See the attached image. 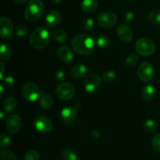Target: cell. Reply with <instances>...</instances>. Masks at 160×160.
Instances as JSON below:
<instances>
[{
	"instance_id": "cell-1",
	"label": "cell",
	"mask_w": 160,
	"mask_h": 160,
	"mask_svg": "<svg viewBox=\"0 0 160 160\" xmlns=\"http://www.w3.org/2000/svg\"><path fill=\"white\" fill-rule=\"evenodd\" d=\"M71 46L78 54L88 56L95 49V41L88 34H78L72 39Z\"/></svg>"
},
{
	"instance_id": "cell-2",
	"label": "cell",
	"mask_w": 160,
	"mask_h": 160,
	"mask_svg": "<svg viewBox=\"0 0 160 160\" xmlns=\"http://www.w3.org/2000/svg\"><path fill=\"white\" fill-rule=\"evenodd\" d=\"M51 34L45 28H36L29 38V43L34 49H43L49 44Z\"/></svg>"
},
{
	"instance_id": "cell-3",
	"label": "cell",
	"mask_w": 160,
	"mask_h": 160,
	"mask_svg": "<svg viewBox=\"0 0 160 160\" xmlns=\"http://www.w3.org/2000/svg\"><path fill=\"white\" fill-rule=\"evenodd\" d=\"M45 8L40 0H31L24 12V17L28 21L34 22L39 20L44 15Z\"/></svg>"
},
{
	"instance_id": "cell-4",
	"label": "cell",
	"mask_w": 160,
	"mask_h": 160,
	"mask_svg": "<svg viewBox=\"0 0 160 160\" xmlns=\"http://www.w3.org/2000/svg\"><path fill=\"white\" fill-rule=\"evenodd\" d=\"M135 49L141 56H149L155 52L156 45L149 38H142L136 42Z\"/></svg>"
},
{
	"instance_id": "cell-5",
	"label": "cell",
	"mask_w": 160,
	"mask_h": 160,
	"mask_svg": "<svg viewBox=\"0 0 160 160\" xmlns=\"http://www.w3.org/2000/svg\"><path fill=\"white\" fill-rule=\"evenodd\" d=\"M22 94L25 99L29 102H35L42 95L38 86L32 82H28L23 85Z\"/></svg>"
},
{
	"instance_id": "cell-6",
	"label": "cell",
	"mask_w": 160,
	"mask_h": 160,
	"mask_svg": "<svg viewBox=\"0 0 160 160\" xmlns=\"http://www.w3.org/2000/svg\"><path fill=\"white\" fill-rule=\"evenodd\" d=\"M75 88L70 83H62L56 88V95L58 98L63 101L70 100L74 96Z\"/></svg>"
},
{
	"instance_id": "cell-7",
	"label": "cell",
	"mask_w": 160,
	"mask_h": 160,
	"mask_svg": "<svg viewBox=\"0 0 160 160\" xmlns=\"http://www.w3.org/2000/svg\"><path fill=\"white\" fill-rule=\"evenodd\" d=\"M138 74L142 81L148 82V81H151L154 78L155 70L150 62H143L139 66Z\"/></svg>"
},
{
	"instance_id": "cell-8",
	"label": "cell",
	"mask_w": 160,
	"mask_h": 160,
	"mask_svg": "<svg viewBox=\"0 0 160 160\" xmlns=\"http://www.w3.org/2000/svg\"><path fill=\"white\" fill-rule=\"evenodd\" d=\"M97 20L100 27L108 29L115 26L117 22V17L112 12H103L98 14Z\"/></svg>"
},
{
	"instance_id": "cell-9",
	"label": "cell",
	"mask_w": 160,
	"mask_h": 160,
	"mask_svg": "<svg viewBox=\"0 0 160 160\" xmlns=\"http://www.w3.org/2000/svg\"><path fill=\"white\" fill-rule=\"evenodd\" d=\"M13 24L9 17H2L0 19V36L2 38L9 39L12 38Z\"/></svg>"
},
{
	"instance_id": "cell-10",
	"label": "cell",
	"mask_w": 160,
	"mask_h": 160,
	"mask_svg": "<svg viewBox=\"0 0 160 160\" xmlns=\"http://www.w3.org/2000/svg\"><path fill=\"white\" fill-rule=\"evenodd\" d=\"M34 127L42 134H48L52 130V123L48 117L39 116L34 120Z\"/></svg>"
},
{
	"instance_id": "cell-11",
	"label": "cell",
	"mask_w": 160,
	"mask_h": 160,
	"mask_svg": "<svg viewBox=\"0 0 160 160\" xmlns=\"http://www.w3.org/2000/svg\"><path fill=\"white\" fill-rule=\"evenodd\" d=\"M101 84V78L96 73H92L88 76L84 81V89L88 93L95 92Z\"/></svg>"
},
{
	"instance_id": "cell-12",
	"label": "cell",
	"mask_w": 160,
	"mask_h": 160,
	"mask_svg": "<svg viewBox=\"0 0 160 160\" xmlns=\"http://www.w3.org/2000/svg\"><path fill=\"white\" fill-rule=\"evenodd\" d=\"M6 127L8 131L12 134L18 132L22 127V120L20 116L16 115V114L9 116L6 119Z\"/></svg>"
},
{
	"instance_id": "cell-13",
	"label": "cell",
	"mask_w": 160,
	"mask_h": 160,
	"mask_svg": "<svg viewBox=\"0 0 160 160\" xmlns=\"http://www.w3.org/2000/svg\"><path fill=\"white\" fill-rule=\"evenodd\" d=\"M77 118V110L73 107H65L61 111V119L67 125L74 123Z\"/></svg>"
},
{
	"instance_id": "cell-14",
	"label": "cell",
	"mask_w": 160,
	"mask_h": 160,
	"mask_svg": "<svg viewBox=\"0 0 160 160\" xmlns=\"http://www.w3.org/2000/svg\"><path fill=\"white\" fill-rule=\"evenodd\" d=\"M117 35L122 42L128 43L133 38L132 30L128 25L121 24L117 28Z\"/></svg>"
},
{
	"instance_id": "cell-15",
	"label": "cell",
	"mask_w": 160,
	"mask_h": 160,
	"mask_svg": "<svg viewBox=\"0 0 160 160\" xmlns=\"http://www.w3.org/2000/svg\"><path fill=\"white\" fill-rule=\"evenodd\" d=\"M61 14L58 11L52 10L45 17V24L49 28H56L61 22Z\"/></svg>"
},
{
	"instance_id": "cell-16",
	"label": "cell",
	"mask_w": 160,
	"mask_h": 160,
	"mask_svg": "<svg viewBox=\"0 0 160 160\" xmlns=\"http://www.w3.org/2000/svg\"><path fill=\"white\" fill-rule=\"evenodd\" d=\"M88 70L84 64H76L70 70V75L77 79H81L87 75Z\"/></svg>"
},
{
	"instance_id": "cell-17",
	"label": "cell",
	"mask_w": 160,
	"mask_h": 160,
	"mask_svg": "<svg viewBox=\"0 0 160 160\" xmlns=\"http://www.w3.org/2000/svg\"><path fill=\"white\" fill-rule=\"evenodd\" d=\"M58 56L65 63H70L73 59V54L67 46H62L58 49Z\"/></svg>"
},
{
	"instance_id": "cell-18",
	"label": "cell",
	"mask_w": 160,
	"mask_h": 160,
	"mask_svg": "<svg viewBox=\"0 0 160 160\" xmlns=\"http://www.w3.org/2000/svg\"><path fill=\"white\" fill-rule=\"evenodd\" d=\"M81 8L85 12H93L98 8V2L97 0H83Z\"/></svg>"
},
{
	"instance_id": "cell-19",
	"label": "cell",
	"mask_w": 160,
	"mask_h": 160,
	"mask_svg": "<svg viewBox=\"0 0 160 160\" xmlns=\"http://www.w3.org/2000/svg\"><path fill=\"white\" fill-rule=\"evenodd\" d=\"M156 91L154 87L151 84H147L142 88V98L145 101H151L154 98Z\"/></svg>"
},
{
	"instance_id": "cell-20",
	"label": "cell",
	"mask_w": 160,
	"mask_h": 160,
	"mask_svg": "<svg viewBox=\"0 0 160 160\" xmlns=\"http://www.w3.org/2000/svg\"><path fill=\"white\" fill-rule=\"evenodd\" d=\"M53 99L52 96H50L48 94L44 93L41 95L40 98V106L41 107L45 110H48L52 107Z\"/></svg>"
},
{
	"instance_id": "cell-21",
	"label": "cell",
	"mask_w": 160,
	"mask_h": 160,
	"mask_svg": "<svg viewBox=\"0 0 160 160\" xmlns=\"http://www.w3.org/2000/svg\"><path fill=\"white\" fill-rule=\"evenodd\" d=\"M17 101L12 96H9L5 98L2 103L3 109L7 112H11L15 110V109L17 108Z\"/></svg>"
},
{
	"instance_id": "cell-22",
	"label": "cell",
	"mask_w": 160,
	"mask_h": 160,
	"mask_svg": "<svg viewBox=\"0 0 160 160\" xmlns=\"http://www.w3.org/2000/svg\"><path fill=\"white\" fill-rule=\"evenodd\" d=\"M0 52H1L0 56L2 60L9 59L12 56V48L10 47V45L6 43H2L1 47H0Z\"/></svg>"
},
{
	"instance_id": "cell-23",
	"label": "cell",
	"mask_w": 160,
	"mask_h": 160,
	"mask_svg": "<svg viewBox=\"0 0 160 160\" xmlns=\"http://www.w3.org/2000/svg\"><path fill=\"white\" fill-rule=\"evenodd\" d=\"M53 38L58 43H64L67 40V34L63 30L58 29L53 31Z\"/></svg>"
},
{
	"instance_id": "cell-24",
	"label": "cell",
	"mask_w": 160,
	"mask_h": 160,
	"mask_svg": "<svg viewBox=\"0 0 160 160\" xmlns=\"http://www.w3.org/2000/svg\"><path fill=\"white\" fill-rule=\"evenodd\" d=\"M63 160H78V155L76 152L71 148H65L62 152Z\"/></svg>"
},
{
	"instance_id": "cell-25",
	"label": "cell",
	"mask_w": 160,
	"mask_h": 160,
	"mask_svg": "<svg viewBox=\"0 0 160 160\" xmlns=\"http://www.w3.org/2000/svg\"><path fill=\"white\" fill-rule=\"evenodd\" d=\"M143 128L146 132L154 133L156 131L157 126H156V123H155L154 120H146L143 123Z\"/></svg>"
},
{
	"instance_id": "cell-26",
	"label": "cell",
	"mask_w": 160,
	"mask_h": 160,
	"mask_svg": "<svg viewBox=\"0 0 160 160\" xmlns=\"http://www.w3.org/2000/svg\"><path fill=\"white\" fill-rule=\"evenodd\" d=\"M96 43L100 48H107L110 44V39L107 35H100L99 37L97 38Z\"/></svg>"
},
{
	"instance_id": "cell-27",
	"label": "cell",
	"mask_w": 160,
	"mask_h": 160,
	"mask_svg": "<svg viewBox=\"0 0 160 160\" xmlns=\"http://www.w3.org/2000/svg\"><path fill=\"white\" fill-rule=\"evenodd\" d=\"M0 160H17V156L10 150H4L0 153Z\"/></svg>"
},
{
	"instance_id": "cell-28",
	"label": "cell",
	"mask_w": 160,
	"mask_h": 160,
	"mask_svg": "<svg viewBox=\"0 0 160 160\" xmlns=\"http://www.w3.org/2000/svg\"><path fill=\"white\" fill-rule=\"evenodd\" d=\"M148 19L154 24L160 23V10H153L148 14Z\"/></svg>"
},
{
	"instance_id": "cell-29",
	"label": "cell",
	"mask_w": 160,
	"mask_h": 160,
	"mask_svg": "<svg viewBox=\"0 0 160 160\" xmlns=\"http://www.w3.org/2000/svg\"><path fill=\"white\" fill-rule=\"evenodd\" d=\"M138 61V56L135 53H131L127 56L125 62L128 67H134L136 65Z\"/></svg>"
},
{
	"instance_id": "cell-30",
	"label": "cell",
	"mask_w": 160,
	"mask_h": 160,
	"mask_svg": "<svg viewBox=\"0 0 160 160\" xmlns=\"http://www.w3.org/2000/svg\"><path fill=\"white\" fill-rule=\"evenodd\" d=\"M24 160H40V155L37 151L30 150L27 152L23 157Z\"/></svg>"
},
{
	"instance_id": "cell-31",
	"label": "cell",
	"mask_w": 160,
	"mask_h": 160,
	"mask_svg": "<svg viewBox=\"0 0 160 160\" xmlns=\"http://www.w3.org/2000/svg\"><path fill=\"white\" fill-rule=\"evenodd\" d=\"M116 78H117L116 73L114 71H112V70H109V71L105 72L102 75V79L107 83L112 82V81H115Z\"/></svg>"
},
{
	"instance_id": "cell-32",
	"label": "cell",
	"mask_w": 160,
	"mask_h": 160,
	"mask_svg": "<svg viewBox=\"0 0 160 160\" xmlns=\"http://www.w3.org/2000/svg\"><path fill=\"white\" fill-rule=\"evenodd\" d=\"M28 33V28L23 23H20L16 28V34L18 38H23Z\"/></svg>"
},
{
	"instance_id": "cell-33",
	"label": "cell",
	"mask_w": 160,
	"mask_h": 160,
	"mask_svg": "<svg viewBox=\"0 0 160 160\" xmlns=\"http://www.w3.org/2000/svg\"><path fill=\"white\" fill-rule=\"evenodd\" d=\"M11 144V139L9 135L6 134H2L0 136V146L2 148H7Z\"/></svg>"
},
{
	"instance_id": "cell-34",
	"label": "cell",
	"mask_w": 160,
	"mask_h": 160,
	"mask_svg": "<svg viewBox=\"0 0 160 160\" xmlns=\"http://www.w3.org/2000/svg\"><path fill=\"white\" fill-rule=\"evenodd\" d=\"M95 26V21L92 18H86L83 21L82 28L84 31H91Z\"/></svg>"
},
{
	"instance_id": "cell-35",
	"label": "cell",
	"mask_w": 160,
	"mask_h": 160,
	"mask_svg": "<svg viewBox=\"0 0 160 160\" xmlns=\"http://www.w3.org/2000/svg\"><path fill=\"white\" fill-rule=\"evenodd\" d=\"M152 148L155 151L160 152V134H157L153 137L152 141Z\"/></svg>"
},
{
	"instance_id": "cell-36",
	"label": "cell",
	"mask_w": 160,
	"mask_h": 160,
	"mask_svg": "<svg viewBox=\"0 0 160 160\" xmlns=\"http://www.w3.org/2000/svg\"><path fill=\"white\" fill-rule=\"evenodd\" d=\"M3 84L7 88H12L15 86V80L12 77H6L2 79Z\"/></svg>"
},
{
	"instance_id": "cell-37",
	"label": "cell",
	"mask_w": 160,
	"mask_h": 160,
	"mask_svg": "<svg viewBox=\"0 0 160 160\" xmlns=\"http://www.w3.org/2000/svg\"><path fill=\"white\" fill-rule=\"evenodd\" d=\"M56 78L58 81H65L67 76H66L65 72L62 71V70H59V71L56 73Z\"/></svg>"
},
{
	"instance_id": "cell-38",
	"label": "cell",
	"mask_w": 160,
	"mask_h": 160,
	"mask_svg": "<svg viewBox=\"0 0 160 160\" xmlns=\"http://www.w3.org/2000/svg\"><path fill=\"white\" fill-rule=\"evenodd\" d=\"M134 17V13H133L132 12H131V11H128V12H127L126 13H125L124 19L127 22H130L131 21V20H133Z\"/></svg>"
},
{
	"instance_id": "cell-39",
	"label": "cell",
	"mask_w": 160,
	"mask_h": 160,
	"mask_svg": "<svg viewBox=\"0 0 160 160\" xmlns=\"http://www.w3.org/2000/svg\"><path fill=\"white\" fill-rule=\"evenodd\" d=\"M0 64H1V73H0V78H1V80H2L3 78H3V75H4V73H5V66L2 62H0Z\"/></svg>"
},
{
	"instance_id": "cell-40",
	"label": "cell",
	"mask_w": 160,
	"mask_h": 160,
	"mask_svg": "<svg viewBox=\"0 0 160 160\" xmlns=\"http://www.w3.org/2000/svg\"><path fill=\"white\" fill-rule=\"evenodd\" d=\"M14 1H15V2L17 3V4L22 5V4H24V3L28 2H30L31 0H14Z\"/></svg>"
},
{
	"instance_id": "cell-41",
	"label": "cell",
	"mask_w": 160,
	"mask_h": 160,
	"mask_svg": "<svg viewBox=\"0 0 160 160\" xmlns=\"http://www.w3.org/2000/svg\"><path fill=\"white\" fill-rule=\"evenodd\" d=\"M3 92H4V86H3V84H1L0 85V98L3 96V93H4Z\"/></svg>"
},
{
	"instance_id": "cell-42",
	"label": "cell",
	"mask_w": 160,
	"mask_h": 160,
	"mask_svg": "<svg viewBox=\"0 0 160 160\" xmlns=\"http://www.w3.org/2000/svg\"><path fill=\"white\" fill-rule=\"evenodd\" d=\"M61 1H62V0H52V2L53 3H55V4H58V3L60 2Z\"/></svg>"
},
{
	"instance_id": "cell-43",
	"label": "cell",
	"mask_w": 160,
	"mask_h": 160,
	"mask_svg": "<svg viewBox=\"0 0 160 160\" xmlns=\"http://www.w3.org/2000/svg\"><path fill=\"white\" fill-rule=\"evenodd\" d=\"M0 115H1V119L2 120V119L4 118V114H3L2 112H0Z\"/></svg>"
}]
</instances>
